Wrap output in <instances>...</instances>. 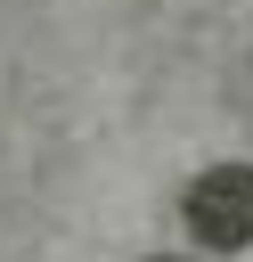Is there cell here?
Segmentation results:
<instances>
[{
	"label": "cell",
	"mask_w": 253,
	"mask_h": 262,
	"mask_svg": "<svg viewBox=\"0 0 253 262\" xmlns=\"http://www.w3.org/2000/svg\"><path fill=\"white\" fill-rule=\"evenodd\" d=\"M147 262H188V254H147Z\"/></svg>",
	"instance_id": "cell-2"
},
{
	"label": "cell",
	"mask_w": 253,
	"mask_h": 262,
	"mask_svg": "<svg viewBox=\"0 0 253 262\" xmlns=\"http://www.w3.org/2000/svg\"><path fill=\"white\" fill-rule=\"evenodd\" d=\"M180 229L212 254L253 246V164H204L180 188Z\"/></svg>",
	"instance_id": "cell-1"
}]
</instances>
